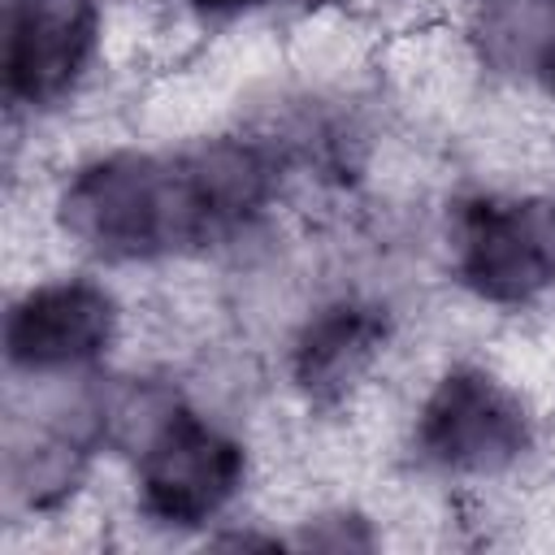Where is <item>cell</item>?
Returning <instances> with one entry per match:
<instances>
[{
	"mask_svg": "<svg viewBox=\"0 0 555 555\" xmlns=\"http://www.w3.org/2000/svg\"><path fill=\"white\" fill-rule=\"evenodd\" d=\"M269 160L234 139L182 156H104L74 173L61 195L65 230L108 260H147L212 243L260 212Z\"/></svg>",
	"mask_w": 555,
	"mask_h": 555,
	"instance_id": "6da1fadb",
	"label": "cell"
},
{
	"mask_svg": "<svg viewBox=\"0 0 555 555\" xmlns=\"http://www.w3.org/2000/svg\"><path fill=\"white\" fill-rule=\"evenodd\" d=\"M455 269L490 304H529L555 282L551 199H473L455 221Z\"/></svg>",
	"mask_w": 555,
	"mask_h": 555,
	"instance_id": "7a4b0ae2",
	"label": "cell"
},
{
	"mask_svg": "<svg viewBox=\"0 0 555 555\" xmlns=\"http://www.w3.org/2000/svg\"><path fill=\"white\" fill-rule=\"evenodd\" d=\"M243 447L195 412H165L139 455V499L160 525H204L243 486Z\"/></svg>",
	"mask_w": 555,
	"mask_h": 555,
	"instance_id": "3957f363",
	"label": "cell"
},
{
	"mask_svg": "<svg viewBox=\"0 0 555 555\" xmlns=\"http://www.w3.org/2000/svg\"><path fill=\"white\" fill-rule=\"evenodd\" d=\"M416 442L447 473H499L525 455L529 416L486 369H455L425 399Z\"/></svg>",
	"mask_w": 555,
	"mask_h": 555,
	"instance_id": "277c9868",
	"label": "cell"
},
{
	"mask_svg": "<svg viewBox=\"0 0 555 555\" xmlns=\"http://www.w3.org/2000/svg\"><path fill=\"white\" fill-rule=\"evenodd\" d=\"M100 39L95 0H13L4 30V91L17 104H56Z\"/></svg>",
	"mask_w": 555,
	"mask_h": 555,
	"instance_id": "5b68a950",
	"label": "cell"
},
{
	"mask_svg": "<svg viewBox=\"0 0 555 555\" xmlns=\"http://www.w3.org/2000/svg\"><path fill=\"white\" fill-rule=\"evenodd\" d=\"M117 330L108 291L91 282H52L30 291L4 325V347L17 369L56 373L95 360Z\"/></svg>",
	"mask_w": 555,
	"mask_h": 555,
	"instance_id": "8992f818",
	"label": "cell"
},
{
	"mask_svg": "<svg viewBox=\"0 0 555 555\" xmlns=\"http://www.w3.org/2000/svg\"><path fill=\"white\" fill-rule=\"evenodd\" d=\"M386 343V312L373 304L338 299L321 308L295 338L291 373L312 403H338L377 360Z\"/></svg>",
	"mask_w": 555,
	"mask_h": 555,
	"instance_id": "52a82bcc",
	"label": "cell"
},
{
	"mask_svg": "<svg viewBox=\"0 0 555 555\" xmlns=\"http://www.w3.org/2000/svg\"><path fill=\"white\" fill-rule=\"evenodd\" d=\"M477 35L494 65L503 69L525 65L533 74L542 48L555 35V4L551 0H490Z\"/></svg>",
	"mask_w": 555,
	"mask_h": 555,
	"instance_id": "ba28073f",
	"label": "cell"
},
{
	"mask_svg": "<svg viewBox=\"0 0 555 555\" xmlns=\"http://www.w3.org/2000/svg\"><path fill=\"white\" fill-rule=\"evenodd\" d=\"M199 13H212V17H230V13H243V9H256L264 0H191Z\"/></svg>",
	"mask_w": 555,
	"mask_h": 555,
	"instance_id": "9c48e42d",
	"label": "cell"
},
{
	"mask_svg": "<svg viewBox=\"0 0 555 555\" xmlns=\"http://www.w3.org/2000/svg\"><path fill=\"white\" fill-rule=\"evenodd\" d=\"M533 74H538V82L555 95V35H551V43L542 48V56H538V65H533Z\"/></svg>",
	"mask_w": 555,
	"mask_h": 555,
	"instance_id": "30bf717a",
	"label": "cell"
}]
</instances>
